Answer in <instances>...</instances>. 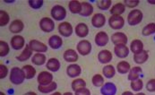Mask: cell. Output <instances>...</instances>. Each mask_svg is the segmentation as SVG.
Wrapping results in <instances>:
<instances>
[{
  "instance_id": "obj_1",
  "label": "cell",
  "mask_w": 155,
  "mask_h": 95,
  "mask_svg": "<svg viewBox=\"0 0 155 95\" xmlns=\"http://www.w3.org/2000/svg\"><path fill=\"white\" fill-rule=\"evenodd\" d=\"M25 74H24V72L22 69L17 67H15L11 69L10 72V81L12 84H21L23 83V81L25 80Z\"/></svg>"
},
{
  "instance_id": "obj_2",
  "label": "cell",
  "mask_w": 155,
  "mask_h": 95,
  "mask_svg": "<svg viewBox=\"0 0 155 95\" xmlns=\"http://www.w3.org/2000/svg\"><path fill=\"white\" fill-rule=\"evenodd\" d=\"M143 12L141 10H139V9H134V10H132L128 14V15H127V23L131 26L137 25L143 21Z\"/></svg>"
},
{
  "instance_id": "obj_3",
  "label": "cell",
  "mask_w": 155,
  "mask_h": 95,
  "mask_svg": "<svg viewBox=\"0 0 155 95\" xmlns=\"http://www.w3.org/2000/svg\"><path fill=\"white\" fill-rule=\"evenodd\" d=\"M51 16L56 21H62L67 16V10L64 6L56 5L51 9Z\"/></svg>"
},
{
  "instance_id": "obj_4",
  "label": "cell",
  "mask_w": 155,
  "mask_h": 95,
  "mask_svg": "<svg viewBox=\"0 0 155 95\" xmlns=\"http://www.w3.org/2000/svg\"><path fill=\"white\" fill-rule=\"evenodd\" d=\"M109 24L113 30H120L124 27L125 20L121 15H111L109 19Z\"/></svg>"
},
{
  "instance_id": "obj_5",
  "label": "cell",
  "mask_w": 155,
  "mask_h": 95,
  "mask_svg": "<svg viewBox=\"0 0 155 95\" xmlns=\"http://www.w3.org/2000/svg\"><path fill=\"white\" fill-rule=\"evenodd\" d=\"M37 81L39 83V85H42V86L48 85L53 82V74L47 71L41 72L38 75Z\"/></svg>"
},
{
  "instance_id": "obj_6",
  "label": "cell",
  "mask_w": 155,
  "mask_h": 95,
  "mask_svg": "<svg viewBox=\"0 0 155 95\" xmlns=\"http://www.w3.org/2000/svg\"><path fill=\"white\" fill-rule=\"evenodd\" d=\"M40 28L45 32H51L55 29V23L49 17H43L40 21Z\"/></svg>"
},
{
  "instance_id": "obj_7",
  "label": "cell",
  "mask_w": 155,
  "mask_h": 95,
  "mask_svg": "<svg viewBox=\"0 0 155 95\" xmlns=\"http://www.w3.org/2000/svg\"><path fill=\"white\" fill-rule=\"evenodd\" d=\"M76 48H77L78 53H80L82 56H87L91 51V44L88 41L83 40L78 42Z\"/></svg>"
},
{
  "instance_id": "obj_8",
  "label": "cell",
  "mask_w": 155,
  "mask_h": 95,
  "mask_svg": "<svg viewBox=\"0 0 155 95\" xmlns=\"http://www.w3.org/2000/svg\"><path fill=\"white\" fill-rule=\"evenodd\" d=\"M31 49L32 51H35V52H38V53H44L48 50V47L47 45H45L43 42L41 41H39L37 40H31L30 41L29 44H28Z\"/></svg>"
},
{
  "instance_id": "obj_9",
  "label": "cell",
  "mask_w": 155,
  "mask_h": 95,
  "mask_svg": "<svg viewBox=\"0 0 155 95\" xmlns=\"http://www.w3.org/2000/svg\"><path fill=\"white\" fill-rule=\"evenodd\" d=\"M73 26L68 22H63L58 25V32L63 37H69L73 33Z\"/></svg>"
},
{
  "instance_id": "obj_10",
  "label": "cell",
  "mask_w": 155,
  "mask_h": 95,
  "mask_svg": "<svg viewBox=\"0 0 155 95\" xmlns=\"http://www.w3.org/2000/svg\"><path fill=\"white\" fill-rule=\"evenodd\" d=\"M127 36L123 33V32H115L112 36H111V41L115 44V45H119V44H125L127 45Z\"/></svg>"
},
{
  "instance_id": "obj_11",
  "label": "cell",
  "mask_w": 155,
  "mask_h": 95,
  "mask_svg": "<svg viewBox=\"0 0 155 95\" xmlns=\"http://www.w3.org/2000/svg\"><path fill=\"white\" fill-rule=\"evenodd\" d=\"M109 36L105 31H100L95 36V43L99 47H104L109 42Z\"/></svg>"
},
{
  "instance_id": "obj_12",
  "label": "cell",
  "mask_w": 155,
  "mask_h": 95,
  "mask_svg": "<svg viewBox=\"0 0 155 95\" xmlns=\"http://www.w3.org/2000/svg\"><path fill=\"white\" fill-rule=\"evenodd\" d=\"M114 52L116 56L119 58H125L128 56L129 54V48L127 47L125 44H119L116 45L114 48Z\"/></svg>"
},
{
  "instance_id": "obj_13",
  "label": "cell",
  "mask_w": 155,
  "mask_h": 95,
  "mask_svg": "<svg viewBox=\"0 0 155 95\" xmlns=\"http://www.w3.org/2000/svg\"><path fill=\"white\" fill-rule=\"evenodd\" d=\"M101 93L102 95H115L117 93V86L113 83L107 82L101 87Z\"/></svg>"
},
{
  "instance_id": "obj_14",
  "label": "cell",
  "mask_w": 155,
  "mask_h": 95,
  "mask_svg": "<svg viewBox=\"0 0 155 95\" xmlns=\"http://www.w3.org/2000/svg\"><path fill=\"white\" fill-rule=\"evenodd\" d=\"M106 24V17L102 14H95L91 19V24L95 28H101Z\"/></svg>"
},
{
  "instance_id": "obj_15",
  "label": "cell",
  "mask_w": 155,
  "mask_h": 95,
  "mask_svg": "<svg viewBox=\"0 0 155 95\" xmlns=\"http://www.w3.org/2000/svg\"><path fill=\"white\" fill-rule=\"evenodd\" d=\"M112 53L108 49H103L98 54V60L101 64H108L112 60Z\"/></svg>"
},
{
  "instance_id": "obj_16",
  "label": "cell",
  "mask_w": 155,
  "mask_h": 95,
  "mask_svg": "<svg viewBox=\"0 0 155 95\" xmlns=\"http://www.w3.org/2000/svg\"><path fill=\"white\" fill-rule=\"evenodd\" d=\"M82 73V68L79 65L76 64H72L70 66H68L67 68V75L71 78H75L77 76H79Z\"/></svg>"
},
{
  "instance_id": "obj_17",
  "label": "cell",
  "mask_w": 155,
  "mask_h": 95,
  "mask_svg": "<svg viewBox=\"0 0 155 95\" xmlns=\"http://www.w3.org/2000/svg\"><path fill=\"white\" fill-rule=\"evenodd\" d=\"M25 41L21 35H15L11 39V47L15 50H19L23 48Z\"/></svg>"
},
{
  "instance_id": "obj_18",
  "label": "cell",
  "mask_w": 155,
  "mask_h": 95,
  "mask_svg": "<svg viewBox=\"0 0 155 95\" xmlns=\"http://www.w3.org/2000/svg\"><path fill=\"white\" fill-rule=\"evenodd\" d=\"M63 45V40L58 35H53L48 39V46L53 49H58Z\"/></svg>"
},
{
  "instance_id": "obj_19",
  "label": "cell",
  "mask_w": 155,
  "mask_h": 95,
  "mask_svg": "<svg viewBox=\"0 0 155 95\" xmlns=\"http://www.w3.org/2000/svg\"><path fill=\"white\" fill-rule=\"evenodd\" d=\"M89 33L88 26L84 23H80L75 26V34L80 38H85Z\"/></svg>"
},
{
  "instance_id": "obj_20",
  "label": "cell",
  "mask_w": 155,
  "mask_h": 95,
  "mask_svg": "<svg viewBox=\"0 0 155 95\" xmlns=\"http://www.w3.org/2000/svg\"><path fill=\"white\" fill-rule=\"evenodd\" d=\"M23 28H24V24L21 20L13 21L10 24V26H9V30L13 33H20V32H22Z\"/></svg>"
},
{
  "instance_id": "obj_21",
  "label": "cell",
  "mask_w": 155,
  "mask_h": 95,
  "mask_svg": "<svg viewBox=\"0 0 155 95\" xmlns=\"http://www.w3.org/2000/svg\"><path fill=\"white\" fill-rule=\"evenodd\" d=\"M64 59L67 62H76L78 60V54L75 52V50L69 48L64 52Z\"/></svg>"
},
{
  "instance_id": "obj_22",
  "label": "cell",
  "mask_w": 155,
  "mask_h": 95,
  "mask_svg": "<svg viewBox=\"0 0 155 95\" xmlns=\"http://www.w3.org/2000/svg\"><path fill=\"white\" fill-rule=\"evenodd\" d=\"M130 49L133 52L134 54H140L141 52H143V43L142 41L140 40H134L130 44Z\"/></svg>"
},
{
  "instance_id": "obj_23",
  "label": "cell",
  "mask_w": 155,
  "mask_h": 95,
  "mask_svg": "<svg viewBox=\"0 0 155 95\" xmlns=\"http://www.w3.org/2000/svg\"><path fill=\"white\" fill-rule=\"evenodd\" d=\"M47 68L51 72H57L60 68V62L58 58L51 57L47 62Z\"/></svg>"
},
{
  "instance_id": "obj_24",
  "label": "cell",
  "mask_w": 155,
  "mask_h": 95,
  "mask_svg": "<svg viewBox=\"0 0 155 95\" xmlns=\"http://www.w3.org/2000/svg\"><path fill=\"white\" fill-rule=\"evenodd\" d=\"M68 8L72 14H79L82 11V3L77 0L70 1L68 4Z\"/></svg>"
},
{
  "instance_id": "obj_25",
  "label": "cell",
  "mask_w": 155,
  "mask_h": 95,
  "mask_svg": "<svg viewBox=\"0 0 155 95\" xmlns=\"http://www.w3.org/2000/svg\"><path fill=\"white\" fill-rule=\"evenodd\" d=\"M93 13V6L88 2H83L82 3V11L80 13V15L83 17H88Z\"/></svg>"
},
{
  "instance_id": "obj_26",
  "label": "cell",
  "mask_w": 155,
  "mask_h": 95,
  "mask_svg": "<svg viewBox=\"0 0 155 95\" xmlns=\"http://www.w3.org/2000/svg\"><path fill=\"white\" fill-rule=\"evenodd\" d=\"M31 56H32V50L31 49V48H30L29 45H26L25 48L22 50V53L18 57H16V59L21 61V62H23V61L28 60Z\"/></svg>"
},
{
  "instance_id": "obj_27",
  "label": "cell",
  "mask_w": 155,
  "mask_h": 95,
  "mask_svg": "<svg viewBox=\"0 0 155 95\" xmlns=\"http://www.w3.org/2000/svg\"><path fill=\"white\" fill-rule=\"evenodd\" d=\"M149 58V54L146 50H143V52H141L140 54H135L134 55V61L136 64H143L145 63Z\"/></svg>"
},
{
  "instance_id": "obj_28",
  "label": "cell",
  "mask_w": 155,
  "mask_h": 95,
  "mask_svg": "<svg viewBox=\"0 0 155 95\" xmlns=\"http://www.w3.org/2000/svg\"><path fill=\"white\" fill-rule=\"evenodd\" d=\"M125 10H126V5L122 3H117L111 7L110 11L112 15H120L125 12Z\"/></svg>"
},
{
  "instance_id": "obj_29",
  "label": "cell",
  "mask_w": 155,
  "mask_h": 95,
  "mask_svg": "<svg viewBox=\"0 0 155 95\" xmlns=\"http://www.w3.org/2000/svg\"><path fill=\"white\" fill-rule=\"evenodd\" d=\"M31 62L36 66H42L46 63V56L42 53H36L32 56Z\"/></svg>"
},
{
  "instance_id": "obj_30",
  "label": "cell",
  "mask_w": 155,
  "mask_h": 95,
  "mask_svg": "<svg viewBox=\"0 0 155 95\" xmlns=\"http://www.w3.org/2000/svg\"><path fill=\"white\" fill-rule=\"evenodd\" d=\"M142 73H143V69L140 67H134L128 73V80L132 82L139 79V76Z\"/></svg>"
},
{
  "instance_id": "obj_31",
  "label": "cell",
  "mask_w": 155,
  "mask_h": 95,
  "mask_svg": "<svg viewBox=\"0 0 155 95\" xmlns=\"http://www.w3.org/2000/svg\"><path fill=\"white\" fill-rule=\"evenodd\" d=\"M117 70L121 74H125L127 73H129V71L131 70L130 64L128 62H127V61H121V62H119L117 64Z\"/></svg>"
},
{
  "instance_id": "obj_32",
  "label": "cell",
  "mask_w": 155,
  "mask_h": 95,
  "mask_svg": "<svg viewBox=\"0 0 155 95\" xmlns=\"http://www.w3.org/2000/svg\"><path fill=\"white\" fill-rule=\"evenodd\" d=\"M22 69L24 72L25 78L28 79V80L33 78L35 76V74H36V69L32 66H31V65H25V66H23Z\"/></svg>"
},
{
  "instance_id": "obj_33",
  "label": "cell",
  "mask_w": 155,
  "mask_h": 95,
  "mask_svg": "<svg viewBox=\"0 0 155 95\" xmlns=\"http://www.w3.org/2000/svg\"><path fill=\"white\" fill-rule=\"evenodd\" d=\"M58 87V84L56 82H52L50 84L48 85H46V86H42V85H39L38 86V90L42 93H51L53 91H55Z\"/></svg>"
},
{
  "instance_id": "obj_34",
  "label": "cell",
  "mask_w": 155,
  "mask_h": 95,
  "mask_svg": "<svg viewBox=\"0 0 155 95\" xmlns=\"http://www.w3.org/2000/svg\"><path fill=\"white\" fill-rule=\"evenodd\" d=\"M142 33L143 36H150L152 34L155 33V24L154 23H151V24H147L146 26H144L143 28Z\"/></svg>"
},
{
  "instance_id": "obj_35",
  "label": "cell",
  "mask_w": 155,
  "mask_h": 95,
  "mask_svg": "<svg viewBox=\"0 0 155 95\" xmlns=\"http://www.w3.org/2000/svg\"><path fill=\"white\" fill-rule=\"evenodd\" d=\"M72 89L75 92L76 90L80 89V88H83V87H85L86 86V82L84 80V79H81V78H78V79H75L72 82Z\"/></svg>"
},
{
  "instance_id": "obj_36",
  "label": "cell",
  "mask_w": 155,
  "mask_h": 95,
  "mask_svg": "<svg viewBox=\"0 0 155 95\" xmlns=\"http://www.w3.org/2000/svg\"><path fill=\"white\" fill-rule=\"evenodd\" d=\"M102 73H103V74H104V76H105L106 78H109V79H110V78L114 77V75H115V74H116V70H115V68H114L113 66L108 65V66H106V67H103Z\"/></svg>"
},
{
  "instance_id": "obj_37",
  "label": "cell",
  "mask_w": 155,
  "mask_h": 95,
  "mask_svg": "<svg viewBox=\"0 0 155 95\" xmlns=\"http://www.w3.org/2000/svg\"><path fill=\"white\" fill-rule=\"evenodd\" d=\"M91 82H92V84L95 86V87H102L103 84H104V78L101 74H95L93 75L92 79H91Z\"/></svg>"
},
{
  "instance_id": "obj_38",
  "label": "cell",
  "mask_w": 155,
  "mask_h": 95,
  "mask_svg": "<svg viewBox=\"0 0 155 95\" xmlns=\"http://www.w3.org/2000/svg\"><path fill=\"white\" fill-rule=\"evenodd\" d=\"M112 1L111 0H101L99 2H97V6L101 9V10H108L110 9V7L111 6Z\"/></svg>"
},
{
  "instance_id": "obj_39",
  "label": "cell",
  "mask_w": 155,
  "mask_h": 95,
  "mask_svg": "<svg viewBox=\"0 0 155 95\" xmlns=\"http://www.w3.org/2000/svg\"><path fill=\"white\" fill-rule=\"evenodd\" d=\"M9 21H10L9 15L6 12L1 10L0 11V26H5L6 24H8Z\"/></svg>"
},
{
  "instance_id": "obj_40",
  "label": "cell",
  "mask_w": 155,
  "mask_h": 95,
  "mask_svg": "<svg viewBox=\"0 0 155 95\" xmlns=\"http://www.w3.org/2000/svg\"><path fill=\"white\" fill-rule=\"evenodd\" d=\"M143 83L141 79H137L131 82V88L134 92H139L143 89Z\"/></svg>"
},
{
  "instance_id": "obj_41",
  "label": "cell",
  "mask_w": 155,
  "mask_h": 95,
  "mask_svg": "<svg viewBox=\"0 0 155 95\" xmlns=\"http://www.w3.org/2000/svg\"><path fill=\"white\" fill-rule=\"evenodd\" d=\"M9 45L7 42L1 41H0V56L1 57H5L9 53Z\"/></svg>"
},
{
  "instance_id": "obj_42",
  "label": "cell",
  "mask_w": 155,
  "mask_h": 95,
  "mask_svg": "<svg viewBox=\"0 0 155 95\" xmlns=\"http://www.w3.org/2000/svg\"><path fill=\"white\" fill-rule=\"evenodd\" d=\"M29 5L33 8V9H40L44 1L43 0H30L29 2Z\"/></svg>"
},
{
  "instance_id": "obj_43",
  "label": "cell",
  "mask_w": 155,
  "mask_h": 95,
  "mask_svg": "<svg viewBox=\"0 0 155 95\" xmlns=\"http://www.w3.org/2000/svg\"><path fill=\"white\" fill-rule=\"evenodd\" d=\"M139 3H140L139 0H125L124 1V5L130 8H134V7L137 6L139 5Z\"/></svg>"
},
{
  "instance_id": "obj_44",
  "label": "cell",
  "mask_w": 155,
  "mask_h": 95,
  "mask_svg": "<svg viewBox=\"0 0 155 95\" xmlns=\"http://www.w3.org/2000/svg\"><path fill=\"white\" fill-rule=\"evenodd\" d=\"M146 90L150 93L155 92V79H151L146 84Z\"/></svg>"
},
{
  "instance_id": "obj_45",
  "label": "cell",
  "mask_w": 155,
  "mask_h": 95,
  "mask_svg": "<svg viewBox=\"0 0 155 95\" xmlns=\"http://www.w3.org/2000/svg\"><path fill=\"white\" fill-rule=\"evenodd\" d=\"M7 74H8V68L6 67V66L1 64L0 65V78L1 79L5 78L6 75H7Z\"/></svg>"
},
{
  "instance_id": "obj_46",
  "label": "cell",
  "mask_w": 155,
  "mask_h": 95,
  "mask_svg": "<svg viewBox=\"0 0 155 95\" xmlns=\"http://www.w3.org/2000/svg\"><path fill=\"white\" fill-rule=\"evenodd\" d=\"M75 95H91V91L86 87H83L75 91Z\"/></svg>"
},
{
  "instance_id": "obj_47",
  "label": "cell",
  "mask_w": 155,
  "mask_h": 95,
  "mask_svg": "<svg viewBox=\"0 0 155 95\" xmlns=\"http://www.w3.org/2000/svg\"><path fill=\"white\" fill-rule=\"evenodd\" d=\"M122 95H134L132 93V92H129V91H127V92H124L123 93H122Z\"/></svg>"
},
{
  "instance_id": "obj_48",
  "label": "cell",
  "mask_w": 155,
  "mask_h": 95,
  "mask_svg": "<svg viewBox=\"0 0 155 95\" xmlns=\"http://www.w3.org/2000/svg\"><path fill=\"white\" fill-rule=\"evenodd\" d=\"M23 95H37V93H34V92H28V93H24Z\"/></svg>"
},
{
  "instance_id": "obj_49",
  "label": "cell",
  "mask_w": 155,
  "mask_h": 95,
  "mask_svg": "<svg viewBox=\"0 0 155 95\" xmlns=\"http://www.w3.org/2000/svg\"><path fill=\"white\" fill-rule=\"evenodd\" d=\"M148 3L151 4V5H155V1H151V0H148Z\"/></svg>"
},
{
  "instance_id": "obj_50",
  "label": "cell",
  "mask_w": 155,
  "mask_h": 95,
  "mask_svg": "<svg viewBox=\"0 0 155 95\" xmlns=\"http://www.w3.org/2000/svg\"><path fill=\"white\" fill-rule=\"evenodd\" d=\"M63 95H74L72 93H70V92H67V93H65Z\"/></svg>"
},
{
  "instance_id": "obj_51",
  "label": "cell",
  "mask_w": 155,
  "mask_h": 95,
  "mask_svg": "<svg viewBox=\"0 0 155 95\" xmlns=\"http://www.w3.org/2000/svg\"><path fill=\"white\" fill-rule=\"evenodd\" d=\"M50 95H63V94H61L60 93H58V92H57V93H52V94H50Z\"/></svg>"
},
{
  "instance_id": "obj_52",
  "label": "cell",
  "mask_w": 155,
  "mask_h": 95,
  "mask_svg": "<svg viewBox=\"0 0 155 95\" xmlns=\"http://www.w3.org/2000/svg\"><path fill=\"white\" fill-rule=\"evenodd\" d=\"M135 95H145V93H137V94Z\"/></svg>"
},
{
  "instance_id": "obj_53",
  "label": "cell",
  "mask_w": 155,
  "mask_h": 95,
  "mask_svg": "<svg viewBox=\"0 0 155 95\" xmlns=\"http://www.w3.org/2000/svg\"><path fill=\"white\" fill-rule=\"evenodd\" d=\"M0 95H5V93H4L3 92H1V93H0Z\"/></svg>"
}]
</instances>
